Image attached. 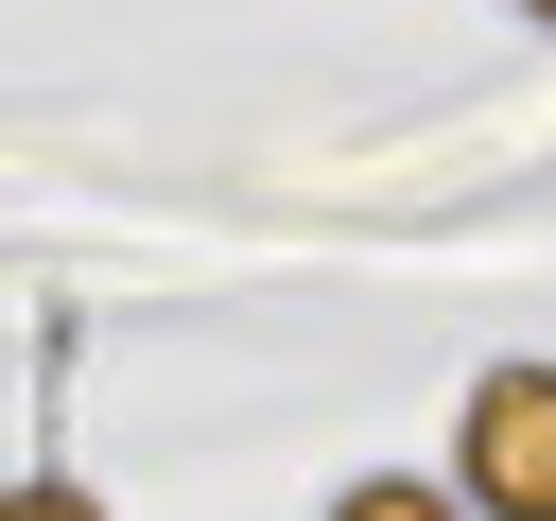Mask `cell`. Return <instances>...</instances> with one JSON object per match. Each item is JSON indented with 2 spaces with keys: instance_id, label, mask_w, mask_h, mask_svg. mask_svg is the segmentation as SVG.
Returning <instances> with one entry per match:
<instances>
[{
  "instance_id": "6da1fadb",
  "label": "cell",
  "mask_w": 556,
  "mask_h": 521,
  "mask_svg": "<svg viewBox=\"0 0 556 521\" xmlns=\"http://www.w3.org/2000/svg\"><path fill=\"white\" fill-rule=\"evenodd\" d=\"M452 486H469L486 521H556V365H486V382H469Z\"/></svg>"
},
{
  "instance_id": "7a4b0ae2",
  "label": "cell",
  "mask_w": 556,
  "mask_h": 521,
  "mask_svg": "<svg viewBox=\"0 0 556 521\" xmlns=\"http://www.w3.org/2000/svg\"><path fill=\"white\" fill-rule=\"evenodd\" d=\"M330 521H486V504H469V486H417V469H365Z\"/></svg>"
},
{
  "instance_id": "3957f363",
  "label": "cell",
  "mask_w": 556,
  "mask_h": 521,
  "mask_svg": "<svg viewBox=\"0 0 556 521\" xmlns=\"http://www.w3.org/2000/svg\"><path fill=\"white\" fill-rule=\"evenodd\" d=\"M17 521H104V504H87L70 469H35V486H17Z\"/></svg>"
},
{
  "instance_id": "277c9868",
  "label": "cell",
  "mask_w": 556,
  "mask_h": 521,
  "mask_svg": "<svg viewBox=\"0 0 556 521\" xmlns=\"http://www.w3.org/2000/svg\"><path fill=\"white\" fill-rule=\"evenodd\" d=\"M539 17H556V0H539Z\"/></svg>"
}]
</instances>
